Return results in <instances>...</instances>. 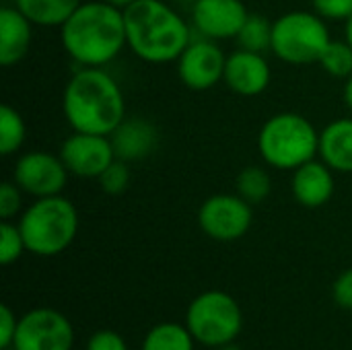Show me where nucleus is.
Here are the masks:
<instances>
[{
	"instance_id": "f257e3e1",
	"label": "nucleus",
	"mask_w": 352,
	"mask_h": 350,
	"mask_svg": "<svg viewBox=\"0 0 352 350\" xmlns=\"http://www.w3.org/2000/svg\"><path fill=\"white\" fill-rule=\"evenodd\" d=\"M64 52L85 68H103L128 45L124 10L105 0H85L62 25Z\"/></svg>"
},
{
	"instance_id": "f03ea898",
	"label": "nucleus",
	"mask_w": 352,
	"mask_h": 350,
	"mask_svg": "<svg viewBox=\"0 0 352 350\" xmlns=\"http://www.w3.org/2000/svg\"><path fill=\"white\" fill-rule=\"evenodd\" d=\"M62 111L72 132L111 136L126 118V99L107 70L80 66L64 87Z\"/></svg>"
},
{
	"instance_id": "7ed1b4c3",
	"label": "nucleus",
	"mask_w": 352,
	"mask_h": 350,
	"mask_svg": "<svg viewBox=\"0 0 352 350\" xmlns=\"http://www.w3.org/2000/svg\"><path fill=\"white\" fill-rule=\"evenodd\" d=\"M128 47L146 64L177 62L192 41L186 19L165 0H136L124 8Z\"/></svg>"
},
{
	"instance_id": "20e7f679",
	"label": "nucleus",
	"mask_w": 352,
	"mask_h": 350,
	"mask_svg": "<svg viewBox=\"0 0 352 350\" xmlns=\"http://www.w3.org/2000/svg\"><path fill=\"white\" fill-rule=\"evenodd\" d=\"M16 225L23 233L29 254L54 258L66 252L76 239L78 210L62 194L35 198L33 204L21 212Z\"/></svg>"
},
{
	"instance_id": "39448f33",
	"label": "nucleus",
	"mask_w": 352,
	"mask_h": 350,
	"mask_svg": "<svg viewBox=\"0 0 352 350\" xmlns=\"http://www.w3.org/2000/svg\"><path fill=\"white\" fill-rule=\"evenodd\" d=\"M258 153L268 167L293 173L320 153V132L305 116L280 111L262 124Z\"/></svg>"
},
{
	"instance_id": "423d86ee",
	"label": "nucleus",
	"mask_w": 352,
	"mask_h": 350,
	"mask_svg": "<svg viewBox=\"0 0 352 350\" xmlns=\"http://www.w3.org/2000/svg\"><path fill=\"white\" fill-rule=\"evenodd\" d=\"M330 41L328 21L316 10H291L272 23L270 52L285 64L307 66L320 62Z\"/></svg>"
},
{
	"instance_id": "0eeeda50",
	"label": "nucleus",
	"mask_w": 352,
	"mask_h": 350,
	"mask_svg": "<svg viewBox=\"0 0 352 350\" xmlns=\"http://www.w3.org/2000/svg\"><path fill=\"white\" fill-rule=\"evenodd\" d=\"M186 326L198 344L219 349L241 334L243 314L239 303L225 291L200 293L186 311Z\"/></svg>"
},
{
	"instance_id": "6e6552de",
	"label": "nucleus",
	"mask_w": 352,
	"mask_h": 350,
	"mask_svg": "<svg viewBox=\"0 0 352 350\" xmlns=\"http://www.w3.org/2000/svg\"><path fill=\"white\" fill-rule=\"evenodd\" d=\"M74 328L52 307H35L19 318L12 350H72Z\"/></svg>"
},
{
	"instance_id": "1a4fd4ad",
	"label": "nucleus",
	"mask_w": 352,
	"mask_h": 350,
	"mask_svg": "<svg viewBox=\"0 0 352 350\" xmlns=\"http://www.w3.org/2000/svg\"><path fill=\"white\" fill-rule=\"evenodd\" d=\"M254 221L252 204L239 194L208 196L198 208V225L202 233L214 241H237L248 235Z\"/></svg>"
},
{
	"instance_id": "9d476101",
	"label": "nucleus",
	"mask_w": 352,
	"mask_h": 350,
	"mask_svg": "<svg viewBox=\"0 0 352 350\" xmlns=\"http://www.w3.org/2000/svg\"><path fill=\"white\" fill-rule=\"evenodd\" d=\"M70 171L66 169L60 155L47 151L23 153L12 169V182L27 194L35 198L58 196L68 184Z\"/></svg>"
},
{
	"instance_id": "9b49d317",
	"label": "nucleus",
	"mask_w": 352,
	"mask_h": 350,
	"mask_svg": "<svg viewBox=\"0 0 352 350\" xmlns=\"http://www.w3.org/2000/svg\"><path fill=\"white\" fill-rule=\"evenodd\" d=\"M177 76L190 91H208L219 85L225 76L227 56L219 41L208 37H198L188 43V47L177 58Z\"/></svg>"
},
{
	"instance_id": "f8f14e48",
	"label": "nucleus",
	"mask_w": 352,
	"mask_h": 350,
	"mask_svg": "<svg viewBox=\"0 0 352 350\" xmlns=\"http://www.w3.org/2000/svg\"><path fill=\"white\" fill-rule=\"evenodd\" d=\"M58 155L72 175L85 179H97L118 159L109 136L89 132H72Z\"/></svg>"
},
{
	"instance_id": "ddd939ff",
	"label": "nucleus",
	"mask_w": 352,
	"mask_h": 350,
	"mask_svg": "<svg viewBox=\"0 0 352 350\" xmlns=\"http://www.w3.org/2000/svg\"><path fill=\"white\" fill-rule=\"evenodd\" d=\"M250 10L243 0H196L192 4V25L208 39H235Z\"/></svg>"
},
{
	"instance_id": "4468645a",
	"label": "nucleus",
	"mask_w": 352,
	"mask_h": 350,
	"mask_svg": "<svg viewBox=\"0 0 352 350\" xmlns=\"http://www.w3.org/2000/svg\"><path fill=\"white\" fill-rule=\"evenodd\" d=\"M272 78V70L264 54L250 50H235L227 56L225 64V85L241 97H258L262 95Z\"/></svg>"
},
{
	"instance_id": "2eb2a0df",
	"label": "nucleus",
	"mask_w": 352,
	"mask_h": 350,
	"mask_svg": "<svg viewBox=\"0 0 352 350\" xmlns=\"http://www.w3.org/2000/svg\"><path fill=\"white\" fill-rule=\"evenodd\" d=\"M334 173L322 159H311L297 167L291 177L293 198L305 208H320L328 204L334 196Z\"/></svg>"
},
{
	"instance_id": "dca6fc26",
	"label": "nucleus",
	"mask_w": 352,
	"mask_h": 350,
	"mask_svg": "<svg viewBox=\"0 0 352 350\" xmlns=\"http://www.w3.org/2000/svg\"><path fill=\"white\" fill-rule=\"evenodd\" d=\"M109 138L116 157L126 163H134L146 159L157 149L159 132L155 124L144 118H124V122L111 132Z\"/></svg>"
},
{
	"instance_id": "f3484780",
	"label": "nucleus",
	"mask_w": 352,
	"mask_h": 350,
	"mask_svg": "<svg viewBox=\"0 0 352 350\" xmlns=\"http://www.w3.org/2000/svg\"><path fill=\"white\" fill-rule=\"evenodd\" d=\"M33 23L12 4L0 8V64L10 68L19 64L33 43Z\"/></svg>"
},
{
	"instance_id": "a211bd4d",
	"label": "nucleus",
	"mask_w": 352,
	"mask_h": 350,
	"mask_svg": "<svg viewBox=\"0 0 352 350\" xmlns=\"http://www.w3.org/2000/svg\"><path fill=\"white\" fill-rule=\"evenodd\" d=\"M320 159L336 173H352V118L330 122L320 132Z\"/></svg>"
},
{
	"instance_id": "6ab92c4d",
	"label": "nucleus",
	"mask_w": 352,
	"mask_h": 350,
	"mask_svg": "<svg viewBox=\"0 0 352 350\" xmlns=\"http://www.w3.org/2000/svg\"><path fill=\"white\" fill-rule=\"evenodd\" d=\"M35 27H60L85 0H12Z\"/></svg>"
},
{
	"instance_id": "aec40b11",
	"label": "nucleus",
	"mask_w": 352,
	"mask_h": 350,
	"mask_svg": "<svg viewBox=\"0 0 352 350\" xmlns=\"http://www.w3.org/2000/svg\"><path fill=\"white\" fill-rule=\"evenodd\" d=\"M194 347L196 338L188 326L177 322H163L146 332L140 350H194Z\"/></svg>"
},
{
	"instance_id": "412c9836",
	"label": "nucleus",
	"mask_w": 352,
	"mask_h": 350,
	"mask_svg": "<svg viewBox=\"0 0 352 350\" xmlns=\"http://www.w3.org/2000/svg\"><path fill=\"white\" fill-rule=\"evenodd\" d=\"M27 138V126L21 116L12 105L4 103L0 107V155L10 157L21 151Z\"/></svg>"
},
{
	"instance_id": "4be33fe9",
	"label": "nucleus",
	"mask_w": 352,
	"mask_h": 350,
	"mask_svg": "<svg viewBox=\"0 0 352 350\" xmlns=\"http://www.w3.org/2000/svg\"><path fill=\"white\" fill-rule=\"evenodd\" d=\"M235 39H237L241 50L260 52V54L270 52V45H272V23L268 21V17H264L260 12H250Z\"/></svg>"
},
{
	"instance_id": "5701e85b",
	"label": "nucleus",
	"mask_w": 352,
	"mask_h": 350,
	"mask_svg": "<svg viewBox=\"0 0 352 350\" xmlns=\"http://www.w3.org/2000/svg\"><path fill=\"white\" fill-rule=\"evenodd\" d=\"M235 190L243 200H248L254 206V204L264 202L270 196L272 179H270V175H268V171L264 167L250 165V167H243L239 171V175L235 179Z\"/></svg>"
},
{
	"instance_id": "b1692460",
	"label": "nucleus",
	"mask_w": 352,
	"mask_h": 350,
	"mask_svg": "<svg viewBox=\"0 0 352 350\" xmlns=\"http://www.w3.org/2000/svg\"><path fill=\"white\" fill-rule=\"evenodd\" d=\"M324 72H328L334 78H349L352 74V47L349 41H336L332 39L328 47L324 50L320 62H318Z\"/></svg>"
},
{
	"instance_id": "393cba45",
	"label": "nucleus",
	"mask_w": 352,
	"mask_h": 350,
	"mask_svg": "<svg viewBox=\"0 0 352 350\" xmlns=\"http://www.w3.org/2000/svg\"><path fill=\"white\" fill-rule=\"evenodd\" d=\"M27 252L23 233L16 223L2 221L0 223V264L10 266L21 260V256Z\"/></svg>"
},
{
	"instance_id": "a878e982",
	"label": "nucleus",
	"mask_w": 352,
	"mask_h": 350,
	"mask_svg": "<svg viewBox=\"0 0 352 350\" xmlns=\"http://www.w3.org/2000/svg\"><path fill=\"white\" fill-rule=\"evenodd\" d=\"M99 186L105 194L109 196H120L128 190L130 182H132V171H130V163L116 159L99 177Z\"/></svg>"
},
{
	"instance_id": "bb28decb",
	"label": "nucleus",
	"mask_w": 352,
	"mask_h": 350,
	"mask_svg": "<svg viewBox=\"0 0 352 350\" xmlns=\"http://www.w3.org/2000/svg\"><path fill=\"white\" fill-rule=\"evenodd\" d=\"M23 190L14 182H2L0 186V219L12 221L23 208Z\"/></svg>"
},
{
	"instance_id": "cd10ccee",
	"label": "nucleus",
	"mask_w": 352,
	"mask_h": 350,
	"mask_svg": "<svg viewBox=\"0 0 352 350\" xmlns=\"http://www.w3.org/2000/svg\"><path fill=\"white\" fill-rule=\"evenodd\" d=\"M314 10L328 23H346L352 17V0H314Z\"/></svg>"
},
{
	"instance_id": "c85d7f7f",
	"label": "nucleus",
	"mask_w": 352,
	"mask_h": 350,
	"mask_svg": "<svg viewBox=\"0 0 352 350\" xmlns=\"http://www.w3.org/2000/svg\"><path fill=\"white\" fill-rule=\"evenodd\" d=\"M87 350H128V344L122 334L113 330H99L89 338Z\"/></svg>"
},
{
	"instance_id": "c756f323",
	"label": "nucleus",
	"mask_w": 352,
	"mask_h": 350,
	"mask_svg": "<svg viewBox=\"0 0 352 350\" xmlns=\"http://www.w3.org/2000/svg\"><path fill=\"white\" fill-rule=\"evenodd\" d=\"M332 297H334L338 307H342L346 311H352V268L344 270L336 278V283L332 287Z\"/></svg>"
},
{
	"instance_id": "7c9ffc66",
	"label": "nucleus",
	"mask_w": 352,
	"mask_h": 350,
	"mask_svg": "<svg viewBox=\"0 0 352 350\" xmlns=\"http://www.w3.org/2000/svg\"><path fill=\"white\" fill-rule=\"evenodd\" d=\"M16 326H19V318L12 314L8 305H2L0 307V349H12Z\"/></svg>"
},
{
	"instance_id": "2f4dec72",
	"label": "nucleus",
	"mask_w": 352,
	"mask_h": 350,
	"mask_svg": "<svg viewBox=\"0 0 352 350\" xmlns=\"http://www.w3.org/2000/svg\"><path fill=\"white\" fill-rule=\"evenodd\" d=\"M344 103H346V107L352 111V74L346 78V83H344Z\"/></svg>"
},
{
	"instance_id": "473e14b6",
	"label": "nucleus",
	"mask_w": 352,
	"mask_h": 350,
	"mask_svg": "<svg viewBox=\"0 0 352 350\" xmlns=\"http://www.w3.org/2000/svg\"><path fill=\"white\" fill-rule=\"evenodd\" d=\"M344 39L349 41V45L352 47V17L344 23Z\"/></svg>"
},
{
	"instance_id": "72a5a7b5",
	"label": "nucleus",
	"mask_w": 352,
	"mask_h": 350,
	"mask_svg": "<svg viewBox=\"0 0 352 350\" xmlns=\"http://www.w3.org/2000/svg\"><path fill=\"white\" fill-rule=\"evenodd\" d=\"M105 2H109V4H113V6H118V8H128L132 2H136V0H105Z\"/></svg>"
},
{
	"instance_id": "f704fd0d",
	"label": "nucleus",
	"mask_w": 352,
	"mask_h": 350,
	"mask_svg": "<svg viewBox=\"0 0 352 350\" xmlns=\"http://www.w3.org/2000/svg\"><path fill=\"white\" fill-rule=\"evenodd\" d=\"M217 350H243L241 347H237L235 342H229V344H225V347H219Z\"/></svg>"
},
{
	"instance_id": "c9c22d12",
	"label": "nucleus",
	"mask_w": 352,
	"mask_h": 350,
	"mask_svg": "<svg viewBox=\"0 0 352 350\" xmlns=\"http://www.w3.org/2000/svg\"><path fill=\"white\" fill-rule=\"evenodd\" d=\"M165 2H171V4H194L196 0H165Z\"/></svg>"
}]
</instances>
